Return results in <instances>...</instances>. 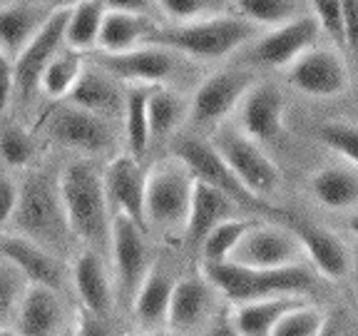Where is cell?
Wrapping results in <instances>:
<instances>
[{"mask_svg":"<svg viewBox=\"0 0 358 336\" xmlns=\"http://www.w3.org/2000/svg\"><path fill=\"white\" fill-rule=\"evenodd\" d=\"M132 336H185V334L174 329H155V331H140V334H132Z\"/></svg>","mask_w":358,"mask_h":336,"instance_id":"obj_49","label":"cell"},{"mask_svg":"<svg viewBox=\"0 0 358 336\" xmlns=\"http://www.w3.org/2000/svg\"><path fill=\"white\" fill-rule=\"evenodd\" d=\"M353 262H356V269H358V244H356V249H353Z\"/></svg>","mask_w":358,"mask_h":336,"instance_id":"obj_53","label":"cell"},{"mask_svg":"<svg viewBox=\"0 0 358 336\" xmlns=\"http://www.w3.org/2000/svg\"><path fill=\"white\" fill-rule=\"evenodd\" d=\"M157 6L167 18L177 20V25H182V22L222 15L224 0H157Z\"/></svg>","mask_w":358,"mask_h":336,"instance_id":"obj_39","label":"cell"},{"mask_svg":"<svg viewBox=\"0 0 358 336\" xmlns=\"http://www.w3.org/2000/svg\"><path fill=\"white\" fill-rule=\"evenodd\" d=\"M189 118V105L167 88H155L150 97V130L152 140H164Z\"/></svg>","mask_w":358,"mask_h":336,"instance_id":"obj_34","label":"cell"},{"mask_svg":"<svg viewBox=\"0 0 358 336\" xmlns=\"http://www.w3.org/2000/svg\"><path fill=\"white\" fill-rule=\"evenodd\" d=\"M319 30V20L311 15H301L286 25L271 28L246 50V62L264 67H291L303 52L316 48Z\"/></svg>","mask_w":358,"mask_h":336,"instance_id":"obj_13","label":"cell"},{"mask_svg":"<svg viewBox=\"0 0 358 336\" xmlns=\"http://www.w3.org/2000/svg\"><path fill=\"white\" fill-rule=\"evenodd\" d=\"M73 284L78 289V297L83 309L107 316L112 309V286L105 267L100 262V254L95 249H83L73 264Z\"/></svg>","mask_w":358,"mask_h":336,"instance_id":"obj_26","label":"cell"},{"mask_svg":"<svg viewBox=\"0 0 358 336\" xmlns=\"http://www.w3.org/2000/svg\"><path fill=\"white\" fill-rule=\"evenodd\" d=\"M13 92H15V62L0 52V107L10 102Z\"/></svg>","mask_w":358,"mask_h":336,"instance_id":"obj_44","label":"cell"},{"mask_svg":"<svg viewBox=\"0 0 358 336\" xmlns=\"http://www.w3.org/2000/svg\"><path fill=\"white\" fill-rule=\"evenodd\" d=\"M22 200V187L15 185L10 177H3L0 182V222L8 224L10 219H15L17 209H20Z\"/></svg>","mask_w":358,"mask_h":336,"instance_id":"obj_42","label":"cell"},{"mask_svg":"<svg viewBox=\"0 0 358 336\" xmlns=\"http://www.w3.org/2000/svg\"><path fill=\"white\" fill-rule=\"evenodd\" d=\"M286 100L276 85H254L239 107L241 130L257 142H274L284 132Z\"/></svg>","mask_w":358,"mask_h":336,"instance_id":"obj_18","label":"cell"},{"mask_svg":"<svg viewBox=\"0 0 358 336\" xmlns=\"http://www.w3.org/2000/svg\"><path fill=\"white\" fill-rule=\"evenodd\" d=\"M3 259L13 262L30 284H43L57 289L60 286V264L43 244L17 232L3 234Z\"/></svg>","mask_w":358,"mask_h":336,"instance_id":"obj_21","label":"cell"},{"mask_svg":"<svg viewBox=\"0 0 358 336\" xmlns=\"http://www.w3.org/2000/svg\"><path fill=\"white\" fill-rule=\"evenodd\" d=\"M179 52L162 48V45H145L129 52H102L95 57V65H100L112 78L124 80L129 85H145V88H157L164 85L179 73Z\"/></svg>","mask_w":358,"mask_h":336,"instance_id":"obj_9","label":"cell"},{"mask_svg":"<svg viewBox=\"0 0 358 336\" xmlns=\"http://www.w3.org/2000/svg\"><path fill=\"white\" fill-rule=\"evenodd\" d=\"M316 137L336 155L346 157V162H351L358 169V125L343 122V120H329V122H321L316 127Z\"/></svg>","mask_w":358,"mask_h":336,"instance_id":"obj_37","label":"cell"},{"mask_svg":"<svg viewBox=\"0 0 358 336\" xmlns=\"http://www.w3.org/2000/svg\"><path fill=\"white\" fill-rule=\"evenodd\" d=\"M286 80L299 92L319 100L343 95L351 85L343 57L329 48H311L308 52H303L294 65L286 67Z\"/></svg>","mask_w":358,"mask_h":336,"instance_id":"obj_11","label":"cell"},{"mask_svg":"<svg viewBox=\"0 0 358 336\" xmlns=\"http://www.w3.org/2000/svg\"><path fill=\"white\" fill-rule=\"evenodd\" d=\"M212 142L222 152L224 160L229 162V167L234 169L236 177L241 179V185L252 192L254 197L268 202L279 192L281 187L279 167L262 150V145L254 137H249L244 130L231 127V125H222Z\"/></svg>","mask_w":358,"mask_h":336,"instance_id":"obj_6","label":"cell"},{"mask_svg":"<svg viewBox=\"0 0 358 336\" xmlns=\"http://www.w3.org/2000/svg\"><path fill=\"white\" fill-rule=\"evenodd\" d=\"M50 137L83 155H105L112 147V132L105 118L75 105H62L52 115Z\"/></svg>","mask_w":358,"mask_h":336,"instance_id":"obj_17","label":"cell"},{"mask_svg":"<svg viewBox=\"0 0 358 336\" xmlns=\"http://www.w3.org/2000/svg\"><path fill=\"white\" fill-rule=\"evenodd\" d=\"M172 155L194 174V179H199L204 185L227 195L229 200H234L241 209H252V212L264 214L276 212L268 202L254 197L252 192L241 185V179L236 177L234 169L229 167V162L222 157V152L214 147V142L201 140L196 134H179L177 140L172 142Z\"/></svg>","mask_w":358,"mask_h":336,"instance_id":"obj_4","label":"cell"},{"mask_svg":"<svg viewBox=\"0 0 358 336\" xmlns=\"http://www.w3.org/2000/svg\"><path fill=\"white\" fill-rule=\"evenodd\" d=\"M209 336H241L239 331H236L234 321H231V312H224L222 316L214 319L212 329H209Z\"/></svg>","mask_w":358,"mask_h":336,"instance_id":"obj_47","label":"cell"},{"mask_svg":"<svg viewBox=\"0 0 358 336\" xmlns=\"http://www.w3.org/2000/svg\"><path fill=\"white\" fill-rule=\"evenodd\" d=\"M196 179L177 157L147 172V222L159 230L187 227Z\"/></svg>","mask_w":358,"mask_h":336,"instance_id":"obj_5","label":"cell"},{"mask_svg":"<svg viewBox=\"0 0 358 336\" xmlns=\"http://www.w3.org/2000/svg\"><path fill=\"white\" fill-rule=\"evenodd\" d=\"M326 324H329V316L324 309L306 302L291 309L271 336H326Z\"/></svg>","mask_w":358,"mask_h":336,"instance_id":"obj_36","label":"cell"},{"mask_svg":"<svg viewBox=\"0 0 358 336\" xmlns=\"http://www.w3.org/2000/svg\"><path fill=\"white\" fill-rule=\"evenodd\" d=\"M284 217L286 227L301 239L303 252L316 269V274H321L329 281L346 279L353 254L348 252V246L341 241V237L321 227V224L311 222V219L299 217V214H284Z\"/></svg>","mask_w":358,"mask_h":336,"instance_id":"obj_15","label":"cell"},{"mask_svg":"<svg viewBox=\"0 0 358 336\" xmlns=\"http://www.w3.org/2000/svg\"><path fill=\"white\" fill-rule=\"evenodd\" d=\"M70 234L90 246L110 244L112 209L105 192V174L90 160H75L57 179Z\"/></svg>","mask_w":358,"mask_h":336,"instance_id":"obj_1","label":"cell"},{"mask_svg":"<svg viewBox=\"0 0 358 336\" xmlns=\"http://www.w3.org/2000/svg\"><path fill=\"white\" fill-rule=\"evenodd\" d=\"M343 15H346V33H348V48L358 52V0H341Z\"/></svg>","mask_w":358,"mask_h":336,"instance_id":"obj_45","label":"cell"},{"mask_svg":"<svg viewBox=\"0 0 358 336\" xmlns=\"http://www.w3.org/2000/svg\"><path fill=\"white\" fill-rule=\"evenodd\" d=\"M346 227H348V232H351V234H353V237H356V239H358V212H353L351 217H348Z\"/></svg>","mask_w":358,"mask_h":336,"instance_id":"obj_50","label":"cell"},{"mask_svg":"<svg viewBox=\"0 0 358 336\" xmlns=\"http://www.w3.org/2000/svg\"><path fill=\"white\" fill-rule=\"evenodd\" d=\"M150 33L152 28L142 15L107 10L97 48H102V52H110V55L137 50L142 40H150Z\"/></svg>","mask_w":358,"mask_h":336,"instance_id":"obj_29","label":"cell"},{"mask_svg":"<svg viewBox=\"0 0 358 336\" xmlns=\"http://www.w3.org/2000/svg\"><path fill=\"white\" fill-rule=\"evenodd\" d=\"M35 157V140L28 130H22L20 125L8 122L3 127V160L8 167H28Z\"/></svg>","mask_w":358,"mask_h":336,"instance_id":"obj_38","label":"cell"},{"mask_svg":"<svg viewBox=\"0 0 358 336\" xmlns=\"http://www.w3.org/2000/svg\"><path fill=\"white\" fill-rule=\"evenodd\" d=\"M259 224V219L249 217H231L227 222H222L212 234L207 237L204 246H201V264H224L231 262L236 246L241 244L249 232Z\"/></svg>","mask_w":358,"mask_h":336,"instance_id":"obj_32","label":"cell"},{"mask_svg":"<svg viewBox=\"0 0 358 336\" xmlns=\"http://www.w3.org/2000/svg\"><path fill=\"white\" fill-rule=\"evenodd\" d=\"M254 78L241 70H222L209 75L194 90L189 102V122L194 127H217L241 107L246 92L254 88Z\"/></svg>","mask_w":358,"mask_h":336,"instance_id":"obj_8","label":"cell"},{"mask_svg":"<svg viewBox=\"0 0 358 336\" xmlns=\"http://www.w3.org/2000/svg\"><path fill=\"white\" fill-rule=\"evenodd\" d=\"M107 8L102 0H83L70 10V22H67L65 45L70 50L87 52L100 45L102 22H105Z\"/></svg>","mask_w":358,"mask_h":336,"instance_id":"obj_31","label":"cell"},{"mask_svg":"<svg viewBox=\"0 0 358 336\" xmlns=\"http://www.w3.org/2000/svg\"><path fill=\"white\" fill-rule=\"evenodd\" d=\"M313 18L319 20L321 30L334 40L338 48H348L346 15H343L341 0H311Z\"/></svg>","mask_w":358,"mask_h":336,"instance_id":"obj_41","label":"cell"},{"mask_svg":"<svg viewBox=\"0 0 358 336\" xmlns=\"http://www.w3.org/2000/svg\"><path fill=\"white\" fill-rule=\"evenodd\" d=\"M201 274L207 276L209 284L222 294L231 307L257 299L268 297H286L299 294L306 297L316 284V276L303 264L281 269H254L236 262L224 264H201Z\"/></svg>","mask_w":358,"mask_h":336,"instance_id":"obj_2","label":"cell"},{"mask_svg":"<svg viewBox=\"0 0 358 336\" xmlns=\"http://www.w3.org/2000/svg\"><path fill=\"white\" fill-rule=\"evenodd\" d=\"M15 222L17 230L38 244H60L62 232H70L60 187L52 185L45 174H33L22 185V200Z\"/></svg>","mask_w":358,"mask_h":336,"instance_id":"obj_7","label":"cell"},{"mask_svg":"<svg viewBox=\"0 0 358 336\" xmlns=\"http://www.w3.org/2000/svg\"><path fill=\"white\" fill-rule=\"evenodd\" d=\"M52 8L30 3V0H13L0 10V52L15 60L33 38L45 28L52 18Z\"/></svg>","mask_w":358,"mask_h":336,"instance_id":"obj_19","label":"cell"},{"mask_svg":"<svg viewBox=\"0 0 358 336\" xmlns=\"http://www.w3.org/2000/svg\"><path fill=\"white\" fill-rule=\"evenodd\" d=\"M174 286H177V281L172 279L167 269L157 267V264L150 269V274L145 276V281H142L140 291H137V297L132 302L134 321L140 324L142 331L162 329L169 321Z\"/></svg>","mask_w":358,"mask_h":336,"instance_id":"obj_23","label":"cell"},{"mask_svg":"<svg viewBox=\"0 0 358 336\" xmlns=\"http://www.w3.org/2000/svg\"><path fill=\"white\" fill-rule=\"evenodd\" d=\"M73 8H57L52 18L45 22V28L33 38V43L15 57V90L22 95H30L35 88H40L45 67L50 65L52 57L62 52V43L67 38V22H70Z\"/></svg>","mask_w":358,"mask_h":336,"instance_id":"obj_16","label":"cell"},{"mask_svg":"<svg viewBox=\"0 0 358 336\" xmlns=\"http://www.w3.org/2000/svg\"><path fill=\"white\" fill-rule=\"evenodd\" d=\"M241 18L252 20L254 25L279 28L286 22L301 18L299 0H231Z\"/></svg>","mask_w":358,"mask_h":336,"instance_id":"obj_35","label":"cell"},{"mask_svg":"<svg viewBox=\"0 0 358 336\" xmlns=\"http://www.w3.org/2000/svg\"><path fill=\"white\" fill-rule=\"evenodd\" d=\"M60 336H78V334H75V326H70V329H62Z\"/></svg>","mask_w":358,"mask_h":336,"instance_id":"obj_52","label":"cell"},{"mask_svg":"<svg viewBox=\"0 0 358 336\" xmlns=\"http://www.w3.org/2000/svg\"><path fill=\"white\" fill-rule=\"evenodd\" d=\"M212 291H217L204 274L201 276H185L174 286L172 307H169L167 326L174 331H189L199 324L209 312L212 304Z\"/></svg>","mask_w":358,"mask_h":336,"instance_id":"obj_27","label":"cell"},{"mask_svg":"<svg viewBox=\"0 0 358 336\" xmlns=\"http://www.w3.org/2000/svg\"><path fill=\"white\" fill-rule=\"evenodd\" d=\"M83 55L78 50H62L52 57V62L45 67L43 78H40V90L52 100H67L73 88L78 85L80 75H83Z\"/></svg>","mask_w":358,"mask_h":336,"instance_id":"obj_33","label":"cell"},{"mask_svg":"<svg viewBox=\"0 0 358 336\" xmlns=\"http://www.w3.org/2000/svg\"><path fill=\"white\" fill-rule=\"evenodd\" d=\"M236 209L241 207L234 200H229V197L222 195L219 190H214V187L204 185V182L196 179L194 197H192V207H189V219H187V227H185L187 244L192 249H199L201 252L207 237L222 222L236 217Z\"/></svg>","mask_w":358,"mask_h":336,"instance_id":"obj_20","label":"cell"},{"mask_svg":"<svg viewBox=\"0 0 358 336\" xmlns=\"http://www.w3.org/2000/svg\"><path fill=\"white\" fill-rule=\"evenodd\" d=\"M28 286V276L22 274L15 264L8 262V259L0 262V314L3 316H10V314L17 312Z\"/></svg>","mask_w":358,"mask_h":336,"instance_id":"obj_40","label":"cell"},{"mask_svg":"<svg viewBox=\"0 0 358 336\" xmlns=\"http://www.w3.org/2000/svg\"><path fill=\"white\" fill-rule=\"evenodd\" d=\"M301 257H306L301 239L286 224L276 227L259 222L236 246L231 262L254 269H281L301 264Z\"/></svg>","mask_w":358,"mask_h":336,"instance_id":"obj_12","label":"cell"},{"mask_svg":"<svg viewBox=\"0 0 358 336\" xmlns=\"http://www.w3.org/2000/svg\"><path fill=\"white\" fill-rule=\"evenodd\" d=\"M155 88H145V85H129L124 92V125H127V145L129 155L140 160L147 152L152 140L150 130V97Z\"/></svg>","mask_w":358,"mask_h":336,"instance_id":"obj_30","label":"cell"},{"mask_svg":"<svg viewBox=\"0 0 358 336\" xmlns=\"http://www.w3.org/2000/svg\"><path fill=\"white\" fill-rule=\"evenodd\" d=\"M306 304V297L286 294V297H268L257 299L231 307V321L241 336H271L279 321L284 319L291 309Z\"/></svg>","mask_w":358,"mask_h":336,"instance_id":"obj_25","label":"cell"},{"mask_svg":"<svg viewBox=\"0 0 358 336\" xmlns=\"http://www.w3.org/2000/svg\"><path fill=\"white\" fill-rule=\"evenodd\" d=\"M145 232H147L145 227H140V224L132 222L129 217H122V214L112 217V239H110L112 262H115V274H117L120 291L124 294L129 307H132L145 276L155 267V264H150Z\"/></svg>","mask_w":358,"mask_h":336,"instance_id":"obj_10","label":"cell"},{"mask_svg":"<svg viewBox=\"0 0 358 336\" xmlns=\"http://www.w3.org/2000/svg\"><path fill=\"white\" fill-rule=\"evenodd\" d=\"M0 336H22V334L15 329V326H8V324H6L3 329H0Z\"/></svg>","mask_w":358,"mask_h":336,"instance_id":"obj_51","label":"cell"},{"mask_svg":"<svg viewBox=\"0 0 358 336\" xmlns=\"http://www.w3.org/2000/svg\"><path fill=\"white\" fill-rule=\"evenodd\" d=\"M30 3H40V6H48L52 10H57V8H73L78 3H83V0H30Z\"/></svg>","mask_w":358,"mask_h":336,"instance_id":"obj_48","label":"cell"},{"mask_svg":"<svg viewBox=\"0 0 358 336\" xmlns=\"http://www.w3.org/2000/svg\"><path fill=\"white\" fill-rule=\"evenodd\" d=\"M107 10L117 13H132V15H145L152 8V0H102Z\"/></svg>","mask_w":358,"mask_h":336,"instance_id":"obj_46","label":"cell"},{"mask_svg":"<svg viewBox=\"0 0 358 336\" xmlns=\"http://www.w3.org/2000/svg\"><path fill=\"white\" fill-rule=\"evenodd\" d=\"M67 105L83 107V110L100 115V118H115L124 112V97L117 83L112 80L110 73H105L100 65L85 67L78 85L73 88Z\"/></svg>","mask_w":358,"mask_h":336,"instance_id":"obj_24","label":"cell"},{"mask_svg":"<svg viewBox=\"0 0 358 336\" xmlns=\"http://www.w3.org/2000/svg\"><path fill=\"white\" fill-rule=\"evenodd\" d=\"M102 174L112 217L122 214L147 230V172H142L140 160L129 152L112 157Z\"/></svg>","mask_w":358,"mask_h":336,"instance_id":"obj_14","label":"cell"},{"mask_svg":"<svg viewBox=\"0 0 358 336\" xmlns=\"http://www.w3.org/2000/svg\"><path fill=\"white\" fill-rule=\"evenodd\" d=\"M75 334L78 336H112L105 316H97V314L87 312V309H83V307H80L78 319H75Z\"/></svg>","mask_w":358,"mask_h":336,"instance_id":"obj_43","label":"cell"},{"mask_svg":"<svg viewBox=\"0 0 358 336\" xmlns=\"http://www.w3.org/2000/svg\"><path fill=\"white\" fill-rule=\"evenodd\" d=\"M257 33L259 25H254L246 18L214 15L204 20L172 25V28L152 30L150 43L169 48L179 55L196 57V60H222L244 48Z\"/></svg>","mask_w":358,"mask_h":336,"instance_id":"obj_3","label":"cell"},{"mask_svg":"<svg viewBox=\"0 0 358 336\" xmlns=\"http://www.w3.org/2000/svg\"><path fill=\"white\" fill-rule=\"evenodd\" d=\"M62 307L57 289L30 284L15 312V329L22 336H60Z\"/></svg>","mask_w":358,"mask_h":336,"instance_id":"obj_22","label":"cell"},{"mask_svg":"<svg viewBox=\"0 0 358 336\" xmlns=\"http://www.w3.org/2000/svg\"><path fill=\"white\" fill-rule=\"evenodd\" d=\"M308 190L329 209H348L358 204V169L329 164L308 177Z\"/></svg>","mask_w":358,"mask_h":336,"instance_id":"obj_28","label":"cell"}]
</instances>
